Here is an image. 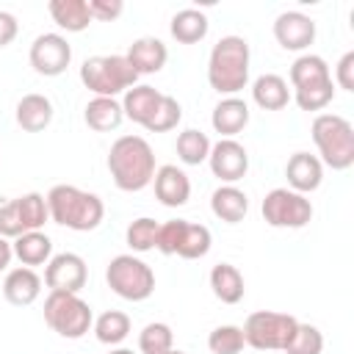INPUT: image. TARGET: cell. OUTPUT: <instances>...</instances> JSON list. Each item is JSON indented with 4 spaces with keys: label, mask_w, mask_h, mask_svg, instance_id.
I'll use <instances>...</instances> for the list:
<instances>
[{
    "label": "cell",
    "mask_w": 354,
    "mask_h": 354,
    "mask_svg": "<svg viewBox=\"0 0 354 354\" xmlns=\"http://www.w3.org/2000/svg\"><path fill=\"white\" fill-rule=\"evenodd\" d=\"M108 171L119 191H144L155 177V152L141 136H119L108 149Z\"/></svg>",
    "instance_id": "6da1fadb"
},
{
    "label": "cell",
    "mask_w": 354,
    "mask_h": 354,
    "mask_svg": "<svg viewBox=\"0 0 354 354\" xmlns=\"http://www.w3.org/2000/svg\"><path fill=\"white\" fill-rule=\"evenodd\" d=\"M44 199H47L50 221L75 232H91L105 218L102 199L97 194L80 191L77 185H53Z\"/></svg>",
    "instance_id": "7a4b0ae2"
},
{
    "label": "cell",
    "mask_w": 354,
    "mask_h": 354,
    "mask_svg": "<svg viewBox=\"0 0 354 354\" xmlns=\"http://www.w3.org/2000/svg\"><path fill=\"white\" fill-rule=\"evenodd\" d=\"M249 41L243 36H221L207 58V83L224 97H235L249 83Z\"/></svg>",
    "instance_id": "3957f363"
},
{
    "label": "cell",
    "mask_w": 354,
    "mask_h": 354,
    "mask_svg": "<svg viewBox=\"0 0 354 354\" xmlns=\"http://www.w3.org/2000/svg\"><path fill=\"white\" fill-rule=\"evenodd\" d=\"M290 86H293V100L301 111H321L335 97L332 72L326 61L313 53H304L290 64Z\"/></svg>",
    "instance_id": "277c9868"
},
{
    "label": "cell",
    "mask_w": 354,
    "mask_h": 354,
    "mask_svg": "<svg viewBox=\"0 0 354 354\" xmlns=\"http://www.w3.org/2000/svg\"><path fill=\"white\" fill-rule=\"evenodd\" d=\"M313 141L318 147V160L335 171H346L354 163V127L346 116L318 113L313 119Z\"/></svg>",
    "instance_id": "5b68a950"
},
{
    "label": "cell",
    "mask_w": 354,
    "mask_h": 354,
    "mask_svg": "<svg viewBox=\"0 0 354 354\" xmlns=\"http://www.w3.org/2000/svg\"><path fill=\"white\" fill-rule=\"evenodd\" d=\"M80 80L94 97H119L136 86L138 75L124 55H91L80 66Z\"/></svg>",
    "instance_id": "8992f818"
},
{
    "label": "cell",
    "mask_w": 354,
    "mask_h": 354,
    "mask_svg": "<svg viewBox=\"0 0 354 354\" xmlns=\"http://www.w3.org/2000/svg\"><path fill=\"white\" fill-rule=\"evenodd\" d=\"M44 321L55 335L66 340H77L94 326L88 301H83L77 293H58V290H50V296L44 299Z\"/></svg>",
    "instance_id": "52a82bcc"
},
{
    "label": "cell",
    "mask_w": 354,
    "mask_h": 354,
    "mask_svg": "<svg viewBox=\"0 0 354 354\" xmlns=\"http://www.w3.org/2000/svg\"><path fill=\"white\" fill-rule=\"evenodd\" d=\"M108 288L127 301H144L155 293V271L133 254H116L105 268Z\"/></svg>",
    "instance_id": "ba28073f"
},
{
    "label": "cell",
    "mask_w": 354,
    "mask_h": 354,
    "mask_svg": "<svg viewBox=\"0 0 354 354\" xmlns=\"http://www.w3.org/2000/svg\"><path fill=\"white\" fill-rule=\"evenodd\" d=\"M299 321L288 313H274V310H257L246 318L243 329V340L246 346L257 348V351H282L288 346V340L293 337Z\"/></svg>",
    "instance_id": "9c48e42d"
},
{
    "label": "cell",
    "mask_w": 354,
    "mask_h": 354,
    "mask_svg": "<svg viewBox=\"0 0 354 354\" xmlns=\"http://www.w3.org/2000/svg\"><path fill=\"white\" fill-rule=\"evenodd\" d=\"M263 218L277 230H301L313 218V202L290 188H271L263 199Z\"/></svg>",
    "instance_id": "30bf717a"
},
{
    "label": "cell",
    "mask_w": 354,
    "mask_h": 354,
    "mask_svg": "<svg viewBox=\"0 0 354 354\" xmlns=\"http://www.w3.org/2000/svg\"><path fill=\"white\" fill-rule=\"evenodd\" d=\"M28 58H30V66L36 75L58 77L72 64V44L61 33H41L33 39Z\"/></svg>",
    "instance_id": "8fae6325"
},
{
    "label": "cell",
    "mask_w": 354,
    "mask_h": 354,
    "mask_svg": "<svg viewBox=\"0 0 354 354\" xmlns=\"http://www.w3.org/2000/svg\"><path fill=\"white\" fill-rule=\"evenodd\" d=\"M207 163H210L213 177H218L224 185H235V183L243 180L246 171H249V152H246V147L238 144L235 138H218V141L210 147Z\"/></svg>",
    "instance_id": "7c38bea8"
},
{
    "label": "cell",
    "mask_w": 354,
    "mask_h": 354,
    "mask_svg": "<svg viewBox=\"0 0 354 354\" xmlns=\"http://www.w3.org/2000/svg\"><path fill=\"white\" fill-rule=\"evenodd\" d=\"M88 279V268H86V260L75 252H61V254H53L47 268H44V285L50 290H58V293H77Z\"/></svg>",
    "instance_id": "4fadbf2b"
},
{
    "label": "cell",
    "mask_w": 354,
    "mask_h": 354,
    "mask_svg": "<svg viewBox=\"0 0 354 354\" xmlns=\"http://www.w3.org/2000/svg\"><path fill=\"white\" fill-rule=\"evenodd\" d=\"M274 39L282 50L301 53L315 41V22L301 11H282L274 19Z\"/></svg>",
    "instance_id": "5bb4252c"
},
{
    "label": "cell",
    "mask_w": 354,
    "mask_h": 354,
    "mask_svg": "<svg viewBox=\"0 0 354 354\" xmlns=\"http://www.w3.org/2000/svg\"><path fill=\"white\" fill-rule=\"evenodd\" d=\"M152 185H155V196L160 205L166 207H183L188 199H191V180L183 169H177L174 163H166L160 169H155V177H152Z\"/></svg>",
    "instance_id": "9a60e30c"
},
{
    "label": "cell",
    "mask_w": 354,
    "mask_h": 354,
    "mask_svg": "<svg viewBox=\"0 0 354 354\" xmlns=\"http://www.w3.org/2000/svg\"><path fill=\"white\" fill-rule=\"evenodd\" d=\"M124 58L130 61V66L136 69V75H155V72H160V69L166 66L169 50H166V44H163L160 39H155V36H141V39H136V41L127 47Z\"/></svg>",
    "instance_id": "2e32d148"
},
{
    "label": "cell",
    "mask_w": 354,
    "mask_h": 354,
    "mask_svg": "<svg viewBox=\"0 0 354 354\" xmlns=\"http://www.w3.org/2000/svg\"><path fill=\"white\" fill-rule=\"evenodd\" d=\"M285 177H288V185L290 191L296 194H310L321 185L324 180V163L310 155V152H296L288 158V166H285Z\"/></svg>",
    "instance_id": "e0dca14e"
},
{
    "label": "cell",
    "mask_w": 354,
    "mask_h": 354,
    "mask_svg": "<svg viewBox=\"0 0 354 354\" xmlns=\"http://www.w3.org/2000/svg\"><path fill=\"white\" fill-rule=\"evenodd\" d=\"M41 293V277L28 268V266H19V268H11L3 279V296L8 304L14 307H28L39 299Z\"/></svg>",
    "instance_id": "ac0fdd59"
},
{
    "label": "cell",
    "mask_w": 354,
    "mask_h": 354,
    "mask_svg": "<svg viewBox=\"0 0 354 354\" xmlns=\"http://www.w3.org/2000/svg\"><path fill=\"white\" fill-rule=\"evenodd\" d=\"M160 100H163V94H160L158 88H152V86H147V83L127 88V91H124V97H122L124 119H130V122H136V124L147 127V124H149V119H152V113L158 111Z\"/></svg>",
    "instance_id": "d6986e66"
},
{
    "label": "cell",
    "mask_w": 354,
    "mask_h": 354,
    "mask_svg": "<svg viewBox=\"0 0 354 354\" xmlns=\"http://www.w3.org/2000/svg\"><path fill=\"white\" fill-rule=\"evenodd\" d=\"M210 124L221 138H232L238 136L246 124H249V105L241 97H224L213 113H210Z\"/></svg>",
    "instance_id": "ffe728a7"
},
{
    "label": "cell",
    "mask_w": 354,
    "mask_h": 354,
    "mask_svg": "<svg viewBox=\"0 0 354 354\" xmlns=\"http://www.w3.org/2000/svg\"><path fill=\"white\" fill-rule=\"evenodd\" d=\"M210 210L216 218H221L227 224H238L249 213V196L238 185H218L210 194Z\"/></svg>",
    "instance_id": "44dd1931"
},
{
    "label": "cell",
    "mask_w": 354,
    "mask_h": 354,
    "mask_svg": "<svg viewBox=\"0 0 354 354\" xmlns=\"http://www.w3.org/2000/svg\"><path fill=\"white\" fill-rule=\"evenodd\" d=\"M252 100L263 111H282L290 102V88L282 75L266 72L252 83Z\"/></svg>",
    "instance_id": "7402d4cb"
},
{
    "label": "cell",
    "mask_w": 354,
    "mask_h": 354,
    "mask_svg": "<svg viewBox=\"0 0 354 354\" xmlns=\"http://www.w3.org/2000/svg\"><path fill=\"white\" fill-rule=\"evenodd\" d=\"M53 102L44 94H25L17 102V124L25 133H41L53 122Z\"/></svg>",
    "instance_id": "603a6c76"
},
{
    "label": "cell",
    "mask_w": 354,
    "mask_h": 354,
    "mask_svg": "<svg viewBox=\"0 0 354 354\" xmlns=\"http://www.w3.org/2000/svg\"><path fill=\"white\" fill-rule=\"evenodd\" d=\"M210 290L221 304H238L246 293L243 274L232 263H216L210 268Z\"/></svg>",
    "instance_id": "cb8c5ba5"
},
{
    "label": "cell",
    "mask_w": 354,
    "mask_h": 354,
    "mask_svg": "<svg viewBox=\"0 0 354 354\" xmlns=\"http://www.w3.org/2000/svg\"><path fill=\"white\" fill-rule=\"evenodd\" d=\"M83 119L94 133H111L124 122V111H122V102L113 97H94L86 102Z\"/></svg>",
    "instance_id": "d4e9b609"
},
{
    "label": "cell",
    "mask_w": 354,
    "mask_h": 354,
    "mask_svg": "<svg viewBox=\"0 0 354 354\" xmlns=\"http://www.w3.org/2000/svg\"><path fill=\"white\" fill-rule=\"evenodd\" d=\"M11 246H14V257H17L22 266H28V268H33V266H47L50 257H53V241H50L41 230H36V232H22L19 238L11 241Z\"/></svg>",
    "instance_id": "484cf974"
},
{
    "label": "cell",
    "mask_w": 354,
    "mask_h": 354,
    "mask_svg": "<svg viewBox=\"0 0 354 354\" xmlns=\"http://www.w3.org/2000/svg\"><path fill=\"white\" fill-rule=\"evenodd\" d=\"M47 11H50L53 22L66 33H80L91 25V14H88L86 0H50Z\"/></svg>",
    "instance_id": "4316f807"
},
{
    "label": "cell",
    "mask_w": 354,
    "mask_h": 354,
    "mask_svg": "<svg viewBox=\"0 0 354 354\" xmlns=\"http://www.w3.org/2000/svg\"><path fill=\"white\" fill-rule=\"evenodd\" d=\"M207 28H210V22H207L205 11H199V8H183L169 22V30H171V36L180 44H196V41H202L207 36Z\"/></svg>",
    "instance_id": "83f0119b"
},
{
    "label": "cell",
    "mask_w": 354,
    "mask_h": 354,
    "mask_svg": "<svg viewBox=\"0 0 354 354\" xmlns=\"http://www.w3.org/2000/svg\"><path fill=\"white\" fill-rule=\"evenodd\" d=\"M14 207H17V216H19V224L25 232H36L41 230L47 221H50V210H47V199L36 191L30 194H22L17 199H11Z\"/></svg>",
    "instance_id": "f1b7e54d"
},
{
    "label": "cell",
    "mask_w": 354,
    "mask_h": 354,
    "mask_svg": "<svg viewBox=\"0 0 354 354\" xmlns=\"http://www.w3.org/2000/svg\"><path fill=\"white\" fill-rule=\"evenodd\" d=\"M213 246V235L205 224H194V221H185L183 224V235H180V246H177V257L183 260H199L210 252Z\"/></svg>",
    "instance_id": "f546056e"
},
{
    "label": "cell",
    "mask_w": 354,
    "mask_h": 354,
    "mask_svg": "<svg viewBox=\"0 0 354 354\" xmlns=\"http://www.w3.org/2000/svg\"><path fill=\"white\" fill-rule=\"evenodd\" d=\"M210 138L202 133V130H194V127H188V130H183L180 136H177V158L185 163V166H199V163H205L207 160V155H210Z\"/></svg>",
    "instance_id": "4dcf8cb0"
},
{
    "label": "cell",
    "mask_w": 354,
    "mask_h": 354,
    "mask_svg": "<svg viewBox=\"0 0 354 354\" xmlns=\"http://www.w3.org/2000/svg\"><path fill=\"white\" fill-rule=\"evenodd\" d=\"M94 335L100 343L105 346H116L130 335V315L122 310H105L97 321H94Z\"/></svg>",
    "instance_id": "1f68e13d"
},
{
    "label": "cell",
    "mask_w": 354,
    "mask_h": 354,
    "mask_svg": "<svg viewBox=\"0 0 354 354\" xmlns=\"http://www.w3.org/2000/svg\"><path fill=\"white\" fill-rule=\"evenodd\" d=\"M174 348V332L163 321H152L138 332V351L141 354H166Z\"/></svg>",
    "instance_id": "d6a6232c"
},
{
    "label": "cell",
    "mask_w": 354,
    "mask_h": 354,
    "mask_svg": "<svg viewBox=\"0 0 354 354\" xmlns=\"http://www.w3.org/2000/svg\"><path fill=\"white\" fill-rule=\"evenodd\" d=\"M243 346H246L243 329L235 324H221L207 335V348L213 354H241Z\"/></svg>",
    "instance_id": "836d02e7"
},
{
    "label": "cell",
    "mask_w": 354,
    "mask_h": 354,
    "mask_svg": "<svg viewBox=\"0 0 354 354\" xmlns=\"http://www.w3.org/2000/svg\"><path fill=\"white\" fill-rule=\"evenodd\" d=\"M285 354H321L324 351V335L313 324H299L288 346L282 348Z\"/></svg>",
    "instance_id": "e575fe53"
},
{
    "label": "cell",
    "mask_w": 354,
    "mask_h": 354,
    "mask_svg": "<svg viewBox=\"0 0 354 354\" xmlns=\"http://www.w3.org/2000/svg\"><path fill=\"white\" fill-rule=\"evenodd\" d=\"M158 221L155 218H149V216H141V218H136L130 227H127V232H124V238H127V246L133 249V252H149V249H155V241H158Z\"/></svg>",
    "instance_id": "d590c367"
},
{
    "label": "cell",
    "mask_w": 354,
    "mask_h": 354,
    "mask_svg": "<svg viewBox=\"0 0 354 354\" xmlns=\"http://www.w3.org/2000/svg\"><path fill=\"white\" fill-rule=\"evenodd\" d=\"M180 119H183V108H180V102H177L174 97L163 94V100H160L158 111L152 113L147 130H149V133H166V130H174V127L180 124Z\"/></svg>",
    "instance_id": "8d00e7d4"
},
{
    "label": "cell",
    "mask_w": 354,
    "mask_h": 354,
    "mask_svg": "<svg viewBox=\"0 0 354 354\" xmlns=\"http://www.w3.org/2000/svg\"><path fill=\"white\" fill-rule=\"evenodd\" d=\"M183 224H185V218H171V221L160 224V227H158L155 249H158V252H163V254H177L180 235H183Z\"/></svg>",
    "instance_id": "74e56055"
},
{
    "label": "cell",
    "mask_w": 354,
    "mask_h": 354,
    "mask_svg": "<svg viewBox=\"0 0 354 354\" xmlns=\"http://www.w3.org/2000/svg\"><path fill=\"white\" fill-rule=\"evenodd\" d=\"M86 6H88L91 19H100V22H113L124 11L122 0H86Z\"/></svg>",
    "instance_id": "f35d334b"
},
{
    "label": "cell",
    "mask_w": 354,
    "mask_h": 354,
    "mask_svg": "<svg viewBox=\"0 0 354 354\" xmlns=\"http://www.w3.org/2000/svg\"><path fill=\"white\" fill-rule=\"evenodd\" d=\"M332 83H337L343 91H354V50H348L340 61H337V66H335V80Z\"/></svg>",
    "instance_id": "ab89813d"
},
{
    "label": "cell",
    "mask_w": 354,
    "mask_h": 354,
    "mask_svg": "<svg viewBox=\"0 0 354 354\" xmlns=\"http://www.w3.org/2000/svg\"><path fill=\"white\" fill-rule=\"evenodd\" d=\"M19 33V22L14 14L8 11H0V47H8Z\"/></svg>",
    "instance_id": "60d3db41"
},
{
    "label": "cell",
    "mask_w": 354,
    "mask_h": 354,
    "mask_svg": "<svg viewBox=\"0 0 354 354\" xmlns=\"http://www.w3.org/2000/svg\"><path fill=\"white\" fill-rule=\"evenodd\" d=\"M11 257H14V246H11V241H8V238H3V235H0V274H3V271H8Z\"/></svg>",
    "instance_id": "b9f144b4"
},
{
    "label": "cell",
    "mask_w": 354,
    "mask_h": 354,
    "mask_svg": "<svg viewBox=\"0 0 354 354\" xmlns=\"http://www.w3.org/2000/svg\"><path fill=\"white\" fill-rule=\"evenodd\" d=\"M111 354H133V351H130V348H113Z\"/></svg>",
    "instance_id": "7bdbcfd3"
},
{
    "label": "cell",
    "mask_w": 354,
    "mask_h": 354,
    "mask_svg": "<svg viewBox=\"0 0 354 354\" xmlns=\"http://www.w3.org/2000/svg\"><path fill=\"white\" fill-rule=\"evenodd\" d=\"M166 354H185V351H180V348H169Z\"/></svg>",
    "instance_id": "ee69618b"
}]
</instances>
